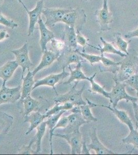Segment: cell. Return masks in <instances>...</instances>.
<instances>
[{"instance_id": "obj_46", "label": "cell", "mask_w": 138, "mask_h": 155, "mask_svg": "<svg viewBox=\"0 0 138 155\" xmlns=\"http://www.w3.org/2000/svg\"><path fill=\"white\" fill-rule=\"evenodd\" d=\"M3 0H0V5H1V4L2 3V2H3Z\"/></svg>"}, {"instance_id": "obj_22", "label": "cell", "mask_w": 138, "mask_h": 155, "mask_svg": "<svg viewBox=\"0 0 138 155\" xmlns=\"http://www.w3.org/2000/svg\"><path fill=\"white\" fill-rule=\"evenodd\" d=\"M86 101H87V103L86 104L79 106L82 118L88 123L91 122H97L98 119L93 116L91 112V109L95 107L100 106V104H94L88 99H86Z\"/></svg>"}, {"instance_id": "obj_4", "label": "cell", "mask_w": 138, "mask_h": 155, "mask_svg": "<svg viewBox=\"0 0 138 155\" xmlns=\"http://www.w3.org/2000/svg\"><path fill=\"white\" fill-rule=\"evenodd\" d=\"M6 81H3L0 88V105L14 104L21 98V88L20 85L16 87L9 88L6 86Z\"/></svg>"}, {"instance_id": "obj_20", "label": "cell", "mask_w": 138, "mask_h": 155, "mask_svg": "<svg viewBox=\"0 0 138 155\" xmlns=\"http://www.w3.org/2000/svg\"><path fill=\"white\" fill-rule=\"evenodd\" d=\"M101 62L102 66H100L99 68L101 72L108 71L115 74L119 71V67L121 65V62H115L110 58L105 57L104 53H101Z\"/></svg>"}, {"instance_id": "obj_32", "label": "cell", "mask_w": 138, "mask_h": 155, "mask_svg": "<svg viewBox=\"0 0 138 155\" xmlns=\"http://www.w3.org/2000/svg\"><path fill=\"white\" fill-rule=\"evenodd\" d=\"M77 19V12L74 9H72L64 15L61 22L69 27H74Z\"/></svg>"}, {"instance_id": "obj_44", "label": "cell", "mask_w": 138, "mask_h": 155, "mask_svg": "<svg viewBox=\"0 0 138 155\" xmlns=\"http://www.w3.org/2000/svg\"><path fill=\"white\" fill-rule=\"evenodd\" d=\"M81 154H86V155H90L91 154L90 153L89 150H88V148L85 141H83Z\"/></svg>"}, {"instance_id": "obj_1", "label": "cell", "mask_w": 138, "mask_h": 155, "mask_svg": "<svg viewBox=\"0 0 138 155\" xmlns=\"http://www.w3.org/2000/svg\"><path fill=\"white\" fill-rule=\"evenodd\" d=\"M121 62L119 71L114 74V81L123 82L133 74L138 73V54L133 51Z\"/></svg>"}, {"instance_id": "obj_8", "label": "cell", "mask_w": 138, "mask_h": 155, "mask_svg": "<svg viewBox=\"0 0 138 155\" xmlns=\"http://www.w3.org/2000/svg\"><path fill=\"white\" fill-rule=\"evenodd\" d=\"M65 68H63V71L60 73L56 74H50L42 79L35 81V84L34 85L33 90L40 86L46 85V86L52 87L54 90L56 94H57L58 93L56 91V88H55V85L57 83L61 82L65 78L70 76V73L66 72L65 70Z\"/></svg>"}, {"instance_id": "obj_21", "label": "cell", "mask_w": 138, "mask_h": 155, "mask_svg": "<svg viewBox=\"0 0 138 155\" xmlns=\"http://www.w3.org/2000/svg\"><path fill=\"white\" fill-rule=\"evenodd\" d=\"M82 62H79L77 64V65L76 66L75 69H72L71 66L70 65L69 66L68 68L70 71V77L68 81L63 83V84H69L74 81H79L84 80H88L89 77H86V75L82 71Z\"/></svg>"}, {"instance_id": "obj_34", "label": "cell", "mask_w": 138, "mask_h": 155, "mask_svg": "<svg viewBox=\"0 0 138 155\" xmlns=\"http://www.w3.org/2000/svg\"><path fill=\"white\" fill-rule=\"evenodd\" d=\"M51 41V47L53 51L61 53L63 52L66 48V46L65 41L61 40H56L55 39H53Z\"/></svg>"}, {"instance_id": "obj_3", "label": "cell", "mask_w": 138, "mask_h": 155, "mask_svg": "<svg viewBox=\"0 0 138 155\" xmlns=\"http://www.w3.org/2000/svg\"><path fill=\"white\" fill-rule=\"evenodd\" d=\"M79 81L75 82V84L70 91L64 94H56V96L54 99L55 103H65L70 102L74 106L84 105L87 104L82 98V93L85 89V85L84 84L81 90H77L76 86Z\"/></svg>"}, {"instance_id": "obj_26", "label": "cell", "mask_w": 138, "mask_h": 155, "mask_svg": "<svg viewBox=\"0 0 138 155\" xmlns=\"http://www.w3.org/2000/svg\"><path fill=\"white\" fill-rule=\"evenodd\" d=\"M14 121V117L3 112H0V134H6L10 130Z\"/></svg>"}, {"instance_id": "obj_10", "label": "cell", "mask_w": 138, "mask_h": 155, "mask_svg": "<svg viewBox=\"0 0 138 155\" xmlns=\"http://www.w3.org/2000/svg\"><path fill=\"white\" fill-rule=\"evenodd\" d=\"M73 113L68 116L69 120L68 125L65 128V134H69L74 131L79 130L80 127L84 124L88 123L82 118L80 109L74 107L71 110Z\"/></svg>"}, {"instance_id": "obj_37", "label": "cell", "mask_w": 138, "mask_h": 155, "mask_svg": "<svg viewBox=\"0 0 138 155\" xmlns=\"http://www.w3.org/2000/svg\"><path fill=\"white\" fill-rule=\"evenodd\" d=\"M0 24L11 28V29H14L18 26L17 23L14 22V20L7 19L1 13H0Z\"/></svg>"}, {"instance_id": "obj_24", "label": "cell", "mask_w": 138, "mask_h": 155, "mask_svg": "<svg viewBox=\"0 0 138 155\" xmlns=\"http://www.w3.org/2000/svg\"><path fill=\"white\" fill-rule=\"evenodd\" d=\"M20 101L22 102L24 104L23 116L28 115L33 112L39 111L40 102L38 101L33 98L30 95Z\"/></svg>"}, {"instance_id": "obj_7", "label": "cell", "mask_w": 138, "mask_h": 155, "mask_svg": "<svg viewBox=\"0 0 138 155\" xmlns=\"http://www.w3.org/2000/svg\"><path fill=\"white\" fill-rule=\"evenodd\" d=\"M73 9H61V8H44L42 12L46 18L44 23L46 26L52 28L56 23L61 22L62 19L66 14L72 11Z\"/></svg>"}, {"instance_id": "obj_5", "label": "cell", "mask_w": 138, "mask_h": 155, "mask_svg": "<svg viewBox=\"0 0 138 155\" xmlns=\"http://www.w3.org/2000/svg\"><path fill=\"white\" fill-rule=\"evenodd\" d=\"M53 136L61 137L66 140L70 145L71 148V154L79 155L81 154L82 148V134L79 130L74 131L73 132L65 134H53Z\"/></svg>"}, {"instance_id": "obj_45", "label": "cell", "mask_w": 138, "mask_h": 155, "mask_svg": "<svg viewBox=\"0 0 138 155\" xmlns=\"http://www.w3.org/2000/svg\"><path fill=\"white\" fill-rule=\"evenodd\" d=\"M18 1L23 6V7H24V8L25 9V11H26V12H27V11H28V9L27 8V7H26V6L25 5L24 3H23L22 0H18Z\"/></svg>"}, {"instance_id": "obj_42", "label": "cell", "mask_w": 138, "mask_h": 155, "mask_svg": "<svg viewBox=\"0 0 138 155\" xmlns=\"http://www.w3.org/2000/svg\"><path fill=\"white\" fill-rule=\"evenodd\" d=\"M9 37V35L7 33V31L6 30H0V41H3L5 39L8 38Z\"/></svg>"}, {"instance_id": "obj_15", "label": "cell", "mask_w": 138, "mask_h": 155, "mask_svg": "<svg viewBox=\"0 0 138 155\" xmlns=\"http://www.w3.org/2000/svg\"><path fill=\"white\" fill-rule=\"evenodd\" d=\"M38 24L40 33V39L39 44L41 48V51L43 53L44 51L47 50V43L49 41H51L54 38V34L47 28V27L42 19L41 17L39 18Z\"/></svg>"}, {"instance_id": "obj_41", "label": "cell", "mask_w": 138, "mask_h": 155, "mask_svg": "<svg viewBox=\"0 0 138 155\" xmlns=\"http://www.w3.org/2000/svg\"><path fill=\"white\" fill-rule=\"evenodd\" d=\"M136 37H138V28L136 30H133L131 32H128L124 35V37L127 39L131 38Z\"/></svg>"}, {"instance_id": "obj_40", "label": "cell", "mask_w": 138, "mask_h": 155, "mask_svg": "<svg viewBox=\"0 0 138 155\" xmlns=\"http://www.w3.org/2000/svg\"><path fill=\"white\" fill-rule=\"evenodd\" d=\"M76 32V42H77V45L82 46L84 49L86 45H88L87 43V40L80 33L79 30H77V31Z\"/></svg>"}, {"instance_id": "obj_12", "label": "cell", "mask_w": 138, "mask_h": 155, "mask_svg": "<svg viewBox=\"0 0 138 155\" xmlns=\"http://www.w3.org/2000/svg\"><path fill=\"white\" fill-rule=\"evenodd\" d=\"M57 61L61 63L63 68H66L71 64H78L84 60L75 50L66 47V49L61 53Z\"/></svg>"}, {"instance_id": "obj_27", "label": "cell", "mask_w": 138, "mask_h": 155, "mask_svg": "<svg viewBox=\"0 0 138 155\" xmlns=\"http://www.w3.org/2000/svg\"><path fill=\"white\" fill-rule=\"evenodd\" d=\"M46 127L47 122L43 121L36 128L37 129V133L34 136L33 139L35 143H36V150H35L36 154L41 152V141L46 132Z\"/></svg>"}, {"instance_id": "obj_29", "label": "cell", "mask_w": 138, "mask_h": 155, "mask_svg": "<svg viewBox=\"0 0 138 155\" xmlns=\"http://www.w3.org/2000/svg\"><path fill=\"white\" fill-rule=\"evenodd\" d=\"M74 107V106L73 104H72L70 102H66L63 104L55 103V105L52 109L48 110L46 113V115L47 116V117H49L51 115L57 114L63 110H65V111L71 110Z\"/></svg>"}, {"instance_id": "obj_17", "label": "cell", "mask_w": 138, "mask_h": 155, "mask_svg": "<svg viewBox=\"0 0 138 155\" xmlns=\"http://www.w3.org/2000/svg\"><path fill=\"white\" fill-rule=\"evenodd\" d=\"M19 67L16 61H10L0 67V78L3 81L7 82L14 75V72Z\"/></svg>"}, {"instance_id": "obj_30", "label": "cell", "mask_w": 138, "mask_h": 155, "mask_svg": "<svg viewBox=\"0 0 138 155\" xmlns=\"http://www.w3.org/2000/svg\"><path fill=\"white\" fill-rule=\"evenodd\" d=\"M96 74L95 73L93 74V76L89 78L88 81H89L91 84V88L90 90V92L95 93H98L101 94L102 95L106 97L107 98L109 99V92H106L103 87H101L98 83H96L95 81V78L96 76Z\"/></svg>"}, {"instance_id": "obj_50", "label": "cell", "mask_w": 138, "mask_h": 155, "mask_svg": "<svg viewBox=\"0 0 138 155\" xmlns=\"http://www.w3.org/2000/svg\"></svg>"}, {"instance_id": "obj_31", "label": "cell", "mask_w": 138, "mask_h": 155, "mask_svg": "<svg viewBox=\"0 0 138 155\" xmlns=\"http://www.w3.org/2000/svg\"><path fill=\"white\" fill-rule=\"evenodd\" d=\"M123 143L127 145H132L133 148L138 150V130L137 129H133L130 130V134L127 137L123 138Z\"/></svg>"}, {"instance_id": "obj_48", "label": "cell", "mask_w": 138, "mask_h": 155, "mask_svg": "<svg viewBox=\"0 0 138 155\" xmlns=\"http://www.w3.org/2000/svg\"><path fill=\"white\" fill-rule=\"evenodd\" d=\"M136 129H137L138 130V125H136Z\"/></svg>"}, {"instance_id": "obj_23", "label": "cell", "mask_w": 138, "mask_h": 155, "mask_svg": "<svg viewBox=\"0 0 138 155\" xmlns=\"http://www.w3.org/2000/svg\"><path fill=\"white\" fill-rule=\"evenodd\" d=\"M65 43L66 47L70 49H77V42H76V32H75L74 27L66 26L65 30Z\"/></svg>"}, {"instance_id": "obj_9", "label": "cell", "mask_w": 138, "mask_h": 155, "mask_svg": "<svg viewBox=\"0 0 138 155\" xmlns=\"http://www.w3.org/2000/svg\"><path fill=\"white\" fill-rule=\"evenodd\" d=\"M95 15L101 31H108L111 30L109 25L112 22V16L111 12L109 10L108 0H103V7L96 11Z\"/></svg>"}, {"instance_id": "obj_13", "label": "cell", "mask_w": 138, "mask_h": 155, "mask_svg": "<svg viewBox=\"0 0 138 155\" xmlns=\"http://www.w3.org/2000/svg\"><path fill=\"white\" fill-rule=\"evenodd\" d=\"M44 9L43 0L37 2L36 7L32 11L27 12L29 16V27L28 30V36L33 35L35 28V25L38 23L39 18L41 17Z\"/></svg>"}, {"instance_id": "obj_43", "label": "cell", "mask_w": 138, "mask_h": 155, "mask_svg": "<svg viewBox=\"0 0 138 155\" xmlns=\"http://www.w3.org/2000/svg\"><path fill=\"white\" fill-rule=\"evenodd\" d=\"M133 109L135 112V117L136 120V125H138V103L133 102Z\"/></svg>"}, {"instance_id": "obj_25", "label": "cell", "mask_w": 138, "mask_h": 155, "mask_svg": "<svg viewBox=\"0 0 138 155\" xmlns=\"http://www.w3.org/2000/svg\"><path fill=\"white\" fill-rule=\"evenodd\" d=\"M65 110L61 111L59 113L55 114L52 115L51 116L48 117L47 122V126L49 127L50 129V146H51V154H53V150L52 146V137L54 134V128L55 126H56V124L57 123L58 120H59L60 118L61 117L63 113L66 112Z\"/></svg>"}, {"instance_id": "obj_2", "label": "cell", "mask_w": 138, "mask_h": 155, "mask_svg": "<svg viewBox=\"0 0 138 155\" xmlns=\"http://www.w3.org/2000/svg\"><path fill=\"white\" fill-rule=\"evenodd\" d=\"M115 85L112 87V90L109 92V99L112 107H116L119 102L122 100H125L126 102L132 103L137 102V97H133L129 95L126 91V87L127 85L124 82H121L114 81Z\"/></svg>"}, {"instance_id": "obj_38", "label": "cell", "mask_w": 138, "mask_h": 155, "mask_svg": "<svg viewBox=\"0 0 138 155\" xmlns=\"http://www.w3.org/2000/svg\"><path fill=\"white\" fill-rule=\"evenodd\" d=\"M34 143H35L34 140L32 138L30 141L29 144L27 146H22L19 151V154H24V155H28V154H36L35 151H34L32 150L31 147L32 145Z\"/></svg>"}, {"instance_id": "obj_6", "label": "cell", "mask_w": 138, "mask_h": 155, "mask_svg": "<svg viewBox=\"0 0 138 155\" xmlns=\"http://www.w3.org/2000/svg\"><path fill=\"white\" fill-rule=\"evenodd\" d=\"M11 52H12L15 55V61L18 65L21 66L22 68V79L24 77V74L26 69L30 71V68L33 66V64L32 63L29 57L27 43L24 44L21 48L11 51Z\"/></svg>"}, {"instance_id": "obj_49", "label": "cell", "mask_w": 138, "mask_h": 155, "mask_svg": "<svg viewBox=\"0 0 138 155\" xmlns=\"http://www.w3.org/2000/svg\"><path fill=\"white\" fill-rule=\"evenodd\" d=\"M86 1H91L92 0H86Z\"/></svg>"}, {"instance_id": "obj_19", "label": "cell", "mask_w": 138, "mask_h": 155, "mask_svg": "<svg viewBox=\"0 0 138 155\" xmlns=\"http://www.w3.org/2000/svg\"><path fill=\"white\" fill-rule=\"evenodd\" d=\"M34 76L32 74V72L30 71H28L26 76L22 79V80H23V84L21 88L20 101L30 95V93L33 91V88L35 83V81L34 80Z\"/></svg>"}, {"instance_id": "obj_16", "label": "cell", "mask_w": 138, "mask_h": 155, "mask_svg": "<svg viewBox=\"0 0 138 155\" xmlns=\"http://www.w3.org/2000/svg\"><path fill=\"white\" fill-rule=\"evenodd\" d=\"M47 117V116L46 114H41L39 111L33 112L28 115L24 116V123L29 122L30 123V127L25 134L26 135L30 134L34 129L36 128L41 123H42L44 120Z\"/></svg>"}, {"instance_id": "obj_28", "label": "cell", "mask_w": 138, "mask_h": 155, "mask_svg": "<svg viewBox=\"0 0 138 155\" xmlns=\"http://www.w3.org/2000/svg\"><path fill=\"white\" fill-rule=\"evenodd\" d=\"M100 40L103 45V47L102 48L100 46H99L98 49V48H96V47H93L101 51V53H112V54H114L118 55L119 56L122 57V58L126 57L127 55L125 54L122 52L120 51L119 50L117 49L111 43L106 41L103 37H100Z\"/></svg>"}, {"instance_id": "obj_36", "label": "cell", "mask_w": 138, "mask_h": 155, "mask_svg": "<svg viewBox=\"0 0 138 155\" xmlns=\"http://www.w3.org/2000/svg\"><path fill=\"white\" fill-rule=\"evenodd\" d=\"M126 84L130 85L133 90L138 92V73L133 74L127 80L124 81Z\"/></svg>"}, {"instance_id": "obj_18", "label": "cell", "mask_w": 138, "mask_h": 155, "mask_svg": "<svg viewBox=\"0 0 138 155\" xmlns=\"http://www.w3.org/2000/svg\"><path fill=\"white\" fill-rule=\"evenodd\" d=\"M100 107H106L107 109L109 110L110 111H111L112 113L115 115V116L119 119L120 121H121L122 123L127 126L130 130L135 128L132 120L130 118V116H128V115L126 111L117 109L116 107H111L110 106L100 105Z\"/></svg>"}, {"instance_id": "obj_33", "label": "cell", "mask_w": 138, "mask_h": 155, "mask_svg": "<svg viewBox=\"0 0 138 155\" xmlns=\"http://www.w3.org/2000/svg\"><path fill=\"white\" fill-rule=\"evenodd\" d=\"M80 56L82 57L84 59L87 60L89 62L91 65H93L94 64L98 63L101 62V55H97L95 54H89L88 53L81 52L78 49L75 50Z\"/></svg>"}, {"instance_id": "obj_11", "label": "cell", "mask_w": 138, "mask_h": 155, "mask_svg": "<svg viewBox=\"0 0 138 155\" xmlns=\"http://www.w3.org/2000/svg\"><path fill=\"white\" fill-rule=\"evenodd\" d=\"M90 137L91 139V143L87 145L88 150L90 151L93 150L95 152L96 155H114L115 154V152H113L108 148L105 147L101 142L98 139L96 129L93 128L92 132L90 134Z\"/></svg>"}, {"instance_id": "obj_47", "label": "cell", "mask_w": 138, "mask_h": 155, "mask_svg": "<svg viewBox=\"0 0 138 155\" xmlns=\"http://www.w3.org/2000/svg\"><path fill=\"white\" fill-rule=\"evenodd\" d=\"M136 96H137V98L138 99V92H136Z\"/></svg>"}, {"instance_id": "obj_39", "label": "cell", "mask_w": 138, "mask_h": 155, "mask_svg": "<svg viewBox=\"0 0 138 155\" xmlns=\"http://www.w3.org/2000/svg\"><path fill=\"white\" fill-rule=\"evenodd\" d=\"M68 124L69 120L68 116H63L58 120L56 126H55L54 128V131L56 130V129L59 128L65 129L68 125Z\"/></svg>"}, {"instance_id": "obj_35", "label": "cell", "mask_w": 138, "mask_h": 155, "mask_svg": "<svg viewBox=\"0 0 138 155\" xmlns=\"http://www.w3.org/2000/svg\"><path fill=\"white\" fill-rule=\"evenodd\" d=\"M129 42V41H125L123 39L120 34H117L116 36V45H117L119 50L127 55L129 54V52L127 50Z\"/></svg>"}, {"instance_id": "obj_14", "label": "cell", "mask_w": 138, "mask_h": 155, "mask_svg": "<svg viewBox=\"0 0 138 155\" xmlns=\"http://www.w3.org/2000/svg\"><path fill=\"white\" fill-rule=\"evenodd\" d=\"M60 54L61 53L56 52L52 50H48L47 49L44 51L40 63L32 72L33 75L35 76V74H36L39 71L42 70V69L51 65L55 60H58Z\"/></svg>"}]
</instances>
